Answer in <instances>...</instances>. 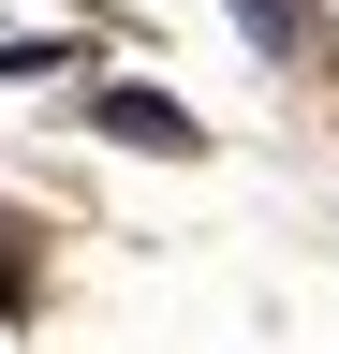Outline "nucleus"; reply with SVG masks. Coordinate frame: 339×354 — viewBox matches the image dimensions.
<instances>
[{"instance_id": "nucleus-1", "label": "nucleus", "mask_w": 339, "mask_h": 354, "mask_svg": "<svg viewBox=\"0 0 339 354\" xmlns=\"http://www.w3.org/2000/svg\"><path fill=\"white\" fill-rule=\"evenodd\" d=\"M74 133H104V148H133V162H206L222 148L162 74H74Z\"/></svg>"}, {"instance_id": "nucleus-2", "label": "nucleus", "mask_w": 339, "mask_h": 354, "mask_svg": "<svg viewBox=\"0 0 339 354\" xmlns=\"http://www.w3.org/2000/svg\"><path fill=\"white\" fill-rule=\"evenodd\" d=\"M222 30L266 74H325V0H222Z\"/></svg>"}, {"instance_id": "nucleus-3", "label": "nucleus", "mask_w": 339, "mask_h": 354, "mask_svg": "<svg viewBox=\"0 0 339 354\" xmlns=\"http://www.w3.org/2000/svg\"><path fill=\"white\" fill-rule=\"evenodd\" d=\"M74 74H104L89 30H0V88H74Z\"/></svg>"}, {"instance_id": "nucleus-4", "label": "nucleus", "mask_w": 339, "mask_h": 354, "mask_svg": "<svg viewBox=\"0 0 339 354\" xmlns=\"http://www.w3.org/2000/svg\"><path fill=\"white\" fill-rule=\"evenodd\" d=\"M45 310V251H30V221H0V325H30Z\"/></svg>"}]
</instances>
